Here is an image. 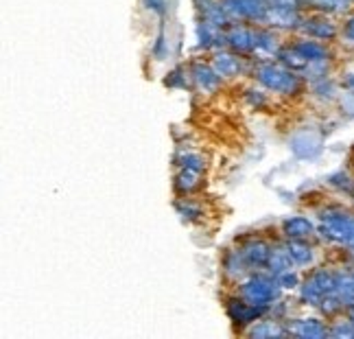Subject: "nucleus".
Segmentation results:
<instances>
[{"label":"nucleus","instance_id":"19","mask_svg":"<svg viewBox=\"0 0 354 339\" xmlns=\"http://www.w3.org/2000/svg\"><path fill=\"white\" fill-rule=\"evenodd\" d=\"M293 265V259L289 256L287 248H271V254H269V261H267V267L271 271V276H278L282 271H289Z\"/></svg>","mask_w":354,"mask_h":339},{"label":"nucleus","instance_id":"25","mask_svg":"<svg viewBox=\"0 0 354 339\" xmlns=\"http://www.w3.org/2000/svg\"><path fill=\"white\" fill-rule=\"evenodd\" d=\"M245 259H243V254L241 252H232V254H227V259H225V271H227V276H232V278H241L243 276V271H245Z\"/></svg>","mask_w":354,"mask_h":339},{"label":"nucleus","instance_id":"5","mask_svg":"<svg viewBox=\"0 0 354 339\" xmlns=\"http://www.w3.org/2000/svg\"><path fill=\"white\" fill-rule=\"evenodd\" d=\"M225 44L232 48L234 53H254L256 35L252 29L243 24H232L225 29Z\"/></svg>","mask_w":354,"mask_h":339},{"label":"nucleus","instance_id":"7","mask_svg":"<svg viewBox=\"0 0 354 339\" xmlns=\"http://www.w3.org/2000/svg\"><path fill=\"white\" fill-rule=\"evenodd\" d=\"M241 254L248 265L252 267H267V261H269V254H271V248L267 246L265 241H248L245 246L241 248Z\"/></svg>","mask_w":354,"mask_h":339},{"label":"nucleus","instance_id":"10","mask_svg":"<svg viewBox=\"0 0 354 339\" xmlns=\"http://www.w3.org/2000/svg\"><path fill=\"white\" fill-rule=\"evenodd\" d=\"M193 79L203 92H216V88L221 86V77L214 71L212 66L206 64H195L193 66Z\"/></svg>","mask_w":354,"mask_h":339},{"label":"nucleus","instance_id":"18","mask_svg":"<svg viewBox=\"0 0 354 339\" xmlns=\"http://www.w3.org/2000/svg\"><path fill=\"white\" fill-rule=\"evenodd\" d=\"M284 248H287L295 265H308L313 261V248L306 243V239H289Z\"/></svg>","mask_w":354,"mask_h":339},{"label":"nucleus","instance_id":"15","mask_svg":"<svg viewBox=\"0 0 354 339\" xmlns=\"http://www.w3.org/2000/svg\"><path fill=\"white\" fill-rule=\"evenodd\" d=\"M295 48L302 53V55L308 62H322V59H328V48H326L319 39H313V37H304V39H297Z\"/></svg>","mask_w":354,"mask_h":339},{"label":"nucleus","instance_id":"9","mask_svg":"<svg viewBox=\"0 0 354 339\" xmlns=\"http://www.w3.org/2000/svg\"><path fill=\"white\" fill-rule=\"evenodd\" d=\"M291 335H297L302 339H324L330 335V329H326L319 320H297L289 327Z\"/></svg>","mask_w":354,"mask_h":339},{"label":"nucleus","instance_id":"22","mask_svg":"<svg viewBox=\"0 0 354 339\" xmlns=\"http://www.w3.org/2000/svg\"><path fill=\"white\" fill-rule=\"evenodd\" d=\"M278 59H280L284 66H287V68H291V71H295V73H304V71H306V66H308V59L295 48V44L289 46V48H282V51H280V55H278Z\"/></svg>","mask_w":354,"mask_h":339},{"label":"nucleus","instance_id":"24","mask_svg":"<svg viewBox=\"0 0 354 339\" xmlns=\"http://www.w3.org/2000/svg\"><path fill=\"white\" fill-rule=\"evenodd\" d=\"M225 16L230 22H239V20H248V9H245L243 0H221Z\"/></svg>","mask_w":354,"mask_h":339},{"label":"nucleus","instance_id":"23","mask_svg":"<svg viewBox=\"0 0 354 339\" xmlns=\"http://www.w3.org/2000/svg\"><path fill=\"white\" fill-rule=\"evenodd\" d=\"M201 182V171H195V169H180V173H177V178H175V186H177V191H182V193H190V191H195V188L199 186Z\"/></svg>","mask_w":354,"mask_h":339},{"label":"nucleus","instance_id":"14","mask_svg":"<svg viewBox=\"0 0 354 339\" xmlns=\"http://www.w3.org/2000/svg\"><path fill=\"white\" fill-rule=\"evenodd\" d=\"M212 68L216 73H219V77H236L241 73V59L236 55H232V53H216L214 59H212Z\"/></svg>","mask_w":354,"mask_h":339},{"label":"nucleus","instance_id":"26","mask_svg":"<svg viewBox=\"0 0 354 339\" xmlns=\"http://www.w3.org/2000/svg\"><path fill=\"white\" fill-rule=\"evenodd\" d=\"M330 335L339 337V339H352L354 337V324L352 322H337L330 329Z\"/></svg>","mask_w":354,"mask_h":339},{"label":"nucleus","instance_id":"28","mask_svg":"<svg viewBox=\"0 0 354 339\" xmlns=\"http://www.w3.org/2000/svg\"><path fill=\"white\" fill-rule=\"evenodd\" d=\"M274 278L280 284V289H293V287H297V276L293 274L291 269L289 271H282V274H278Z\"/></svg>","mask_w":354,"mask_h":339},{"label":"nucleus","instance_id":"30","mask_svg":"<svg viewBox=\"0 0 354 339\" xmlns=\"http://www.w3.org/2000/svg\"><path fill=\"white\" fill-rule=\"evenodd\" d=\"M344 37L354 44V16L346 18V22H344Z\"/></svg>","mask_w":354,"mask_h":339},{"label":"nucleus","instance_id":"20","mask_svg":"<svg viewBox=\"0 0 354 339\" xmlns=\"http://www.w3.org/2000/svg\"><path fill=\"white\" fill-rule=\"evenodd\" d=\"M299 7H310L322 13H344L350 9L348 0H299Z\"/></svg>","mask_w":354,"mask_h":339},{"label":"nucleus","instance_id":"29","mask_svg":"<svg viewBox=\"0 0 354 339\" xmlns=\"http://www.w3.org/2000/svg\"><path fill=\"white\" fill-rule=\"evenodd\" d=\"M177 210H180V214L184 217V219H195V217L199 214V208L193 206V203H180Z\"/></svg>","mask_w":354,"mask_h":339},{"label":"nucleus","instance_id":"2","mask_svg":"<svg viewBox=\"0 0 354 339\" xmlns=\"http://www.w3.org/2000/svg\"><path fill=\"white\" fill-rule=\"evenodd\" d=\"M319 235L339 246H350L354 237V217L342 210H326L322 214Z\"/></svg>","mask_w":354,"mask_h":339},{"label":"nucleus","instance_id":"1","mask_svg":"<svg viewBox=\"0 0 354 339\" xmlns=\"http://www.w3.org/2000/svg\"><path fill=\"white\" fill-rule=\"evenodd\" d=\"M254 77L261 81V84L271 90L284 94V97H291V94L299 92V77L295 71L287 68L284 64H274V62H261L254 68Z\"/></svg>","mask_w":354,"mask_h":339},{"label":"nucleus","instance_id":"34","mask_svg":"<svg viewBox=\"0 0 354 339\" xmlns=\"http://www.w3.org/2000/svg\"><path fill=\"white\" fill-rule=\"evenodd\" d=\"M348 3H350V5H352V3H354V0H348Z\"/></svg>","mask_w":354,"mask_h":339},{"label":"nucleus","instance_id":"16","mask_svg":"<svg viewBox=\"0 0 354 339\" xmlns=\"http://www.w3.org/2000/svg\"><path fill=\"white\" fill-rule=\"evenodd\" d=\"M335 293L339 300L344 302V306H354V271H344L337 274V287Z\"/></svg>","mask_w":354,"mask_h":339},{"label":"nucleus","instance_id":"6","mask_svg":"<svg viewBox=\"0 0 354 339\" xmlns=\"http://www.w3.org/2000/svg\"><path fill=\"white\" fill-rule=\"evenodd\" d=\"M265 311L267 309L254 306L245 300H230L227 302V313H230V318H232V322H236V324H252L256 318H261Z\"/></svg>","mask_w":354,"mask_h":339},{"label":"nucleus","instance_id":"4","mask_svg":"<svg viewBox=\"0 0 354 339\" xmlns=\"http://www.w3.org/2000/svg\"><path fill=\"white\" fill-rule=\"evenodd\" d=\"M299 31H302L304 35H308V37H313V39H319V42H330V39H335L337 33H339L337 24L328 16H326V13H317V16L302 18Z\"/></svg>","mask_w":354,"mask_h":339},{"label":"nucleus","instance_id":"13","mask_svg":"<svg viewBox=\"0 0 354 339\" xmlns=\"http://www.w3.org/2000/svg\"><path fill=\"white\" fill-rule=\"evenodd\" d=\"M197 5H199V11H201L203 20H208V22H212L216 26H221V29L230 24V18L225 16L221 3H216V0H197Z\"/></svg>","mask_w":354,"mask_h":339},{"label":"nucleus","instance_id":"8","mask_svg":"<svg viewBox=\"0 0 354 339\" xmlns=\"http://www.w3.org/2000/svg\"><path fill=\"white\" fill-rule=\"evenodd\" d=\"M256 35V44H254V53L256 55H261L263 59L267 57H278L280 55V42H278V37L274 35V31H269V29H258L254 31Z\"/></svg>","mask_w":354,"mask_h":339},{"label":"nucleus","instance_id":"12","mask_svg":"<svg viewBox=\"0 0 354 339\" xmlns=\"http://www.w3.org/2000/svg\"><path fill=\"white\" fill-rule=\"evenodd\" d=\"M197 37H199V44L201 46H223L225 44V31H221V26H216L208 20L199 22L197 26Z\"/></svg>","mask_w":354,"mask_h":339},{"label":"nucleus","instance_id":"3","mask_svg":"<svg viewBox=\"0 0 354 339\" xmlns=\"http://www.w3.org/2000/svg\"><path fill=\"white\" fill-rule=\"evenodd\" d=\"M280 284L276 278H267V276H252L248 282H243L241 287V297L245 302H250L254 306H263L269 309V304L276 300Z\"/></svg>","mask_w":354,"mask_h":339},{"label":"nucleus","instance_id":"33","mask_svg":"<svg viewBox=\"0 0 354 339\" xmlns=\"http://www.w3.org/2000/svg\"><path fill=\"white\" fill-rule=\"evenodd\" d=\"M348 248H350V250L354 252V237H352V241H350V246H348Z\"/></svg>","mask_w":354,"mask_h":339},{"label":"nucleus","instance_id":"32","mask_svg":"<svg viewBox=\"0 0 354 339\" xmlns=\"http://www.w3.org/2000/svg\"><path fill=\"white\" fill-rule=\"evenodd\" d=\"M350 322L354 324V306H350Z\"/></svg>","mask_w":354,"mask_h":339},{"label":"nucleus","instance_id":"11","mask_svg":"<svg viewBox=\"0 0 354 339\" xmlns=\"http://www.w3.org/2000/svg\"><path fill=\"white\" fill-rule=\"evenodd\" d=\"M282 232L287 239H308L315 232V226L306 217H291L282 223Z\"/></svg>","mask_w":354,"mask_h":339},{"label":"nucleus","instance_id":"17","mask_svg":"<svg viewBox=\"0 0 354 339\" xmlns=\"http://www.w3.org/2000/svg\"><path fill=\"white\" fill-rule=\"evenodd\" d=\"M326 295H328V293L322 289V284L315 280V276L306 278L302 287H299V297H302V302H306L310 306H319Z\"/></svg>","mask_w":354,"mask_h":339},{"label":"nucleus","instance_id":"21","mask_svg":"<svg viewBox=\"0 0 354 339\" xmlns=\"http://www.w3.org/2000/svg\"><path fill=\"white\" fill-rule=\"evenodd\" d=\"M291 335L289 329L280 327L278 322H258L256 327L250 331V337H256V339H271V337H287Z\"/></svg>","mask_w":354,"mask_h":339},{"label":"nucleus","instance_id":"27","mask_svg":"<svg viewBox=\"0 0 354 339\" xmlns=\"http://www.w3.org/2000/svg\"><path fill=\"white\" fill-rule=\"evenodd\" d=\"M180 167H184V169H195V171H203V160H201V156H197V154H184V156L180 158Z\"/></svg>","mask_w":354,"mask_h":339},{"label":"nucleus","instance_id":"31","mask_svg":"<svg viewBox=\"0 0 354 339\" xmlns=\"http://www.w3.org/2000/svg\"><path fill=\"white\" fill-rule=\"evenodd\" d=\"M145 7H147V9H151V11H156V13H165L167 3H165V0H145Z\"/></svg>","mask_w":354,"mask_h":339}]
</instances>
